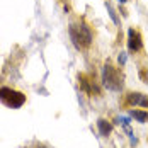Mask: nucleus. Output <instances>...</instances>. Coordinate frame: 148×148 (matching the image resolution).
I'll list each match as a JSON object with an SVG mask.
<instances>
[{
	"label": "nucleus",
	"mask_w": 148,
	"mask_h": 148,
	"mask_svg": "<svg viewBox=\"0 0 148 148\" xmlns=\"http://www.w3.org/2000/svg\"><path fill=\"white\" fill-rule=\"evenodd\" d=\"M70 38L77 49H87L92 43V31L85 22H77L70 26Z\"/></svg>",
	"instance_id": "obj_1"
},
{
	"label": "nucleus",
	"mask_w": 148,
	"mask_h": 148,
	"mask_svg": "<svg viewBox=\"0 0 148 148\" xmlns=\"http://www.w3.org/2000/svg\"><path fill=\"white\" fill-rule=\"evenodd\" d=\"M102 82H104V85H106L109 90L118 92V90L123 89V75L119 73V70L118 68H114L111 63H107V65L104 66Z\"/></svg>",
	"instance_id": "obj_2"
},
{
	"label": "nucleus",
	"mask_w": 148,
	"mask_h": 148,
	"mask_svg": "<svg viewBox=\"0 0 148 148\" xmlns=\"http://www.w3.org/2000/svg\"><path fill=\"white\" fill-rule=\"evenodd\" d=\"M0 101L5 104V106L12 107V109H17V107H21L22 104L26 102V95L21 94V92H17V90L2 87L0 89Z\"/></svg>",
	"instance_id": "obj_3"
},
{
	"label": "nucleus",
	"mask_w": 148,
	"mask_h": 148,
	"mask_svg": "<svg viewBox=\"0 0 148 148\" xmlns=\"http://www.w3.org/2000/svg\"><path fill=\"white\" fill-rule=\"evenodd\" d=\"M128 48H130V51H134V53L143 48V41H141V36H140L138 31L134 29L128 31Z\"/></svg>",
	"instance_id": "obj_4"
},
{
	"label": "nucleus",
	"mask_w": 148,
	"mask_h": 148,
	"mask_svg": "<svg viewBox=\"0 0 148 148\" xmlns=\"http://www.w3.org/2000/svg\"><path fill=\"white\" fill-rule=\"evenodd\" d=\"M128 102L130 104H138V106H143V107H148V97L140 94V92H131L128 94Z\"/></svg>",
	"instance_id": "obj_5"
},
{
	"label": "nucleus",
	"mask_w": 148,
	"mask_h": 148,
	"mask_svg": "<svg viewBox=\"0 0 148 148\" xmlns=\"http://www.w3.org/2000/svg\"><path fill=\"white\" fill-rule=\"evenodd\" d=\"M97 128H99V131L102 136H107V134L112 131V126H111V123H107L106 119H99L97 121Z\"/></svg>",
	"instance_id": "obj_6"
},
{
	"label": "nucleus",
	"mask_w": 148,
	"mask_h": 148,
	"mask_svg": "<svg viewBox=\"0 0 148 148\" xmlns=\"http://www.w3.org/2000/svg\"><path fill=\"white\" fill-rule=\"evenodd\" d=\"M131 116H133L134 119H138L140 123H145L148 119V114L145 111H131Z\"/></svg>",
	"instance_id": "obj_7"
},
{
	"label": "nucleus",
	"mask_w": 148,
	"mask_h": 148,
	"mask_svg": "<svg viewBox=\"0 0 148 148\" xmlns=\"http://www.w3.org/2000/svg\"><path fill=\"white\" fill-rule=\"evenodd\" d=\"M106 7H107V12L111 15V19L114 21V24H119V19H118V15H116V12H114V9H112V5L111 3H106Z\"/></svg>",
	"instance_id": "obj_8"
},
{
	"label": "nucleus",
	"mask_w": 148,
	"mask_h": 148,
	"mask_svg": "<svg viewBox=\"0 0 148 148\" xmlns=\"http://www.w3.org/2000/svg\"><path fill=\"white\" fill-rule=\"evenodd\" d=\"M119 63H121V65L126 63V53H121V55H119Z\"/></svg>",
	"instance_id": "obj_9"
},
{
	"label": "nucleus",
	"mask_w": 148,
	"mask_h": 148,
	"mask_svg": "<svg viewBox=\"0 0 148 148\" xmlns=\"http://www.w3.org/2000/svg\"><path fill=\"white\" fill-rule=\"evenodd\" d=\"M126 2H128V0H119V3H126Z\"/></svg>",
	"instance_id": "obj_10"
}]
</instances>
